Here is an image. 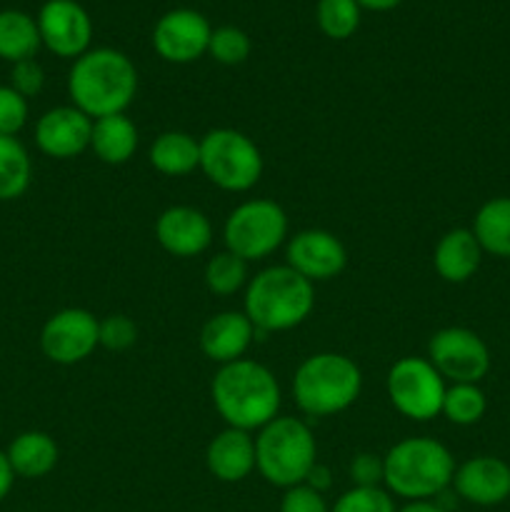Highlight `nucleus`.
<instances>
[{
	"mask_svg": "<svg viewBox=\"0 0 510 512\" xmlns=\"http://www.w3.org/2000/svg\"><path fill=\"white\" fill-rule=\"evenodd\" d=\"M398 512H448V510L440 508L438 503H430V500H425V503H408L405 508H400Z\"/></svg>",
	"mask_w": 510,
	"mask_h": 512,
	"instance_id": "40",
	"label": "nucleus"
},
{
	"mask_svg": "<svg viewBox=\"0 0 510 512\" xmlns=\"http://www.w3.org/2000/svg\"><path fill=\"white\" fill-rule=\"evenodd\" d=\"M33 180V163L18 138L0 135V203L18 200Z\"/></svg>",
	"mask_w": 510,
	"mask_h": 512,
	"instance_id": "26",
	"label": "nucleus"
},
{
	"mask_svg": "<svg viewBox=\"0 0 510 512\" xmlns=\"http://www.w3.org/2000/svg\"><path fill=\"white\" fill-rule=\"evenodd\" d=\"M305 485H308V488H313V490H318V493H325V490L333 485V475H330V470L325 468V465L315 463V468L310 470V475L305 478Z\"/></svg>",
	"mask_w": 510,
	"mask_h": 512,
	"instance_id": "37",
	"label": "nucleus"
},
{
	"mask_svg": "<svg viewBox=\"0 0 510 512\" xmlns=\"http://www.w3.org/2000/svg\"><path fill=\"white\" fill-rule=\"evenodd\" d=\"M138 343V325L123 313L108 315L100 320V348L110 353H123Z\"/></svg>",
	"mask_w": 510,
	"mask_h": 512,
	"instance_id": "32",
	"label": "nucleus"
},
{
	"mask_svg": "<svg viewBox=\"0 0 510 512\" xmlns=\"http://www.w3.org/2000/svg\"><path fill=\"white\" fill-rule=\"evenodd\" d=\"M43 48L38 20L23 10H0V58L8 63L35 58Z\"/></svg>",
	"mask_w": 510,
	"mask_h": 512,
	"instance_id": "25",
	"label": "nucleus"
},
{
	"mask_svg": "<svg viewBox=\"0 0 510 512\" xmlns=\"http://www.w3.org/2000/svg\"><path fill=\"white\" fill-rule=\"evenodd\" d=\"M250 50H253V43H250L248 33L235 25H220V28H213V35H210L208 43V55L220 65H240L250 58Z\"/></svg>",
	"mask_w": 510,
	"mask_h": 512,
	"instance_id": "30",
	"label": "nucleus"
},
{
	"mask_svg": "<svg viewBox=\"0 0 510 512\" xmlns=\"http://www.w3.org/2000/svg\"><path fill=\"white\" fill-rule=\"evenodd\" d=\"M473 235L483 253L510 260V195L490 198L473 218Z\"/></svg>",
	"mask_w": 510,
	"mask_h": 512,
	"instance_id": "24",
	"label": "nucleus"
},
{
	"mask_svg": "<svg viewBox=\"0 0 510 512\" xmlns=\"http://www.w3.org/2000/svg\"><path fill=\"white\" fill-rule=\"evenodd\" d=\"M330 512H398L393 495L385 488H350L335 500Z\"/></svg>",
	"mask_w": 510,
	"mask_h": 512,
	"instance_id": "31",
	"label": "nucleus"
},
{
	"mask_svg": "<svg viewBox=\"0 0 510 512\" xmlns=\"http://www.w3.org/2000/svg\"><path fill=\"white\" fill-rule=\"evenodd\" d=\"M348 475L350 480H353L355 488H383V478H385L383 455L358 453L353 460H350Z\"/></svg>",
	"mask_w": 510,
	"mask_h": 512,
	"instance_id": "34",
	"label": "nucleus"
},
{
	"mask_svg": "<svg viewBox=\"0 0 510 512\" xmlns=\"http://www.w3.org/2000/svg\"><path fill=\"white\" fill-rule=\"evenodd\" d=\"M213 25L193 8H175L160 15L153 28V48L165 63L188 65L208 53Z\"/></svg>",
	"mask_w": 510,
	"mask_h": 512,
	"instance_id": "12",
	"label": "nucleus"
},
{
	"mask_svg": "<svg viewBox=\"0 0 510 512\" xmlns=\"http://www.w3.org/2000/svg\"><path fill=\"white\" fill-rule=\"evenodd\" d=\"M383 485L390 495L408 503H425L453 485L455 458L435 438H405L383 455Z\"/></svg>",
	"mask_w": 510,
	"mask_h": 512,
	"instance_id": "3",
	"label": "nucleus"
},
{
	"mask_svg": "<svg viewBox=\"0 0 510 512\" xmlns=\"http://www.w3.org/2000/svg\"><path fill=\"white\" fill-rule=\"evenodd\" d=\"M43 85H45V73L35 58L20 60V63H15L13 70H10V88L18 90L25 100L35 98V95L43 90Z\"/></svg>",
	"mask_w": 510,
	"mask_h": 512,
	"instance_id": "35",
	"label": "nucleus"
},
{
	"mask_svg": "<svg viewBox=\"0 0 510 512\" xmlns=\"http://www.w3.org/2000/svg\"><path fill=\"white\" fill-rule=\"evenodd\" d=\"M148 160L160 175L183 178L200 168V140L183 130H165L150 145Z\"/></svg>",
	"mask_w": 510,
	"mask_h": 512,
	"instance_id": "23",
	"label": "nucleus"
},
{
	"mask_svg": "<svg viewBox=\"0 0 510 512\" xmlns=\"http://www.w3.org/2000/svg\"><path fill=\"white\" fill-rule=\"evenodd\" d=\"M5 455H8L10 468H13V473L18 478L38 480L53 473V468L58 465L60 450L58 443L48 433H43V430H28V433H20L10 443Z\"/></svg>",
	"mask_w": 510,
	"mask_h": 512,
	"instance_id": "22",
	"label": "nucleus"
},
{
	"mask_svg": "<svg viewBox=\"0 0 510 512\" xmlns=\"http://www.w3.org/2000/svg\"><path fill=\"white\" fill-rule=\"evenodd\" d=\"M315 308V285L290 265H270L250 278L245 308L258 333H285L310 318Z\"/></svg>",
	"mask_w": 510,
	"mask_h": 512,
	"instance_id": "4",
	"label": "nucleus"
},
{
	"mask_svg": "<svg viewBox=\"0 0 510 512\" xmlns=\"http://www.w3.org/2000/svg\"><path fill=\"white\" fill-rule=\"evenodd\" d=\"M90 133H93V118H88L75 105L48 110L35 123V143L40 153L55 160L78 158L90 150Z\"/></svg>",
	"mask_w": 510,
	"mask_h": 512,
	"instance_id": "15",
	"label": "nucleus"
},
{
	"mask_svg": "<svg viewBox=\"0 0 510 512\" xmlns=\"http://www.w3.org/2000/svg\"><path fill=\"white\" fill-rule=\"evenodd\" d=\"M363 390V373L343 353H315L298 365L293 398L310 418H328L348 410Z\"/></svg>",
	"mask_w": 510,
	"mask_h": 512,
	"instance_id": "5",
	"label": "nucleus"
},
{
	"mask_svg": "<svg viewBox=\"0 0 510 512\" xmlns=\"http://www.w3.org/2000/svg\"><path fill=\"white\" fill-rule=\"evenodd\" d=\"M155 240L173 258H195L213 243V225L193 205H170L155 220Z\"/></svg>",
	"mask_w": 510,
	"mask_h": 512,
	"instance_id": "16",
	"label": "nucleus"
},
{
	"mask_svg": "<svg viewBox=\"0 0 510 512\" xmlns=\"http://www.w3.org/2000/svg\"><path fill=\"white\" fill-rule=\"evenodd\" d=\"M285 265L303 275L310 283H325L338 278L348 265V250L343 240L330 230L308 228L288 238L285 245Z\"/></svg>",
	"mask_w": 510,
	"mask_h": 512,
	"instance_id": "14",
	"label": "nucleus"
},
{
	"mask_svg": "<svg viewBox=\"0 0 510 512\" xmlns=\"http://www.w3.org/2000/svg\"><path fill=\"white\" fill-rule=\"evenodd\" d=\"M40 40L58 58L78 60L93 43V20L78 0H48L38 13Z\"/></svg>",
	"mask_w": 510,
	"mask_h": 512,
	"instance_id": "13",
	"label": "nucleus"
},
{
	"mask_svg": "<svg viewBox=\"0 0 510 512\" xmlns=\"http://www.w3.org/2000/svg\"><path fill=\"white\" fill-rule=\"evenodd\" d=\"M453 490L478 508H495L510 498V465L495 455H475L455 468Z\"/></svg>",
	"mask_w": 510,
	"mask_h": 512,
	"instance_id": "17",
	"label": "nucleus"
},
{
	"mask_svg": "<svg viewBox=\"0 0 510 512\" xmlns=\"http://www.w3.org/2000/svg\"><path fill=\"white\" fill-rule=\"evenodd\" d=\"M28 123V100L10 85H0V135H15Z\"/></svg>",
	"mask_w": 510,
	"mask_h": 512,
	"instance_id": "33",
	"label": "nucleus"
},
{
	"mask_svg": "<svg viewBox=\"0 0 510 512\" xmlns=\"http://www.w3.org/2000/svg\"><path fill=\"white\" fill-rule=\"evenodd\" d=\"M428 360L443 380H450V385H478L490 370V350L485 340L475 330L460 325H450L430 335Z\"/></svg>",
	"mask_w": 510,
	"mask_h": 512,
	"instance_id": "10",
	"label": "nucleus"
},
{
	"mask_svg": "<svg viewBox=\"0 0 510 512\" xmlns=\"http://www.w3.org/2000/svg\"><path fill=\"white\" fill-rule=\"evenodd\" d=\"M255 333L258 330L243 310H223V313L210 315L205 320L198 343L205 358L218 365H228L245 358L248 348L253 345Z\"/></svg>",
	"mask_w": 510,
	"mask_h": 512,
	"instance_id": "18",
	"label": "nucleus"
},
{
	"mask_svg": "<svg viewBox=\"0 0 510 512\" xmlns=\"http://www.w3.org/2000/svg\"><path fill=\"white\" fill-rule=\"evenodd\" d=\"M280 512H330V508L325 503L323 493L303 483L285 490L283 500H280Z\"/></svg>",
	"mask_w": 510,
	"mask_h": 512,
	"instance_id": "36",
	"label": "nucleus"
},
{
	"mask_svg": "<svg viewBox=\"0 0 510 512\" xmlns=\"http://www.w3.org/2000/svg\"><path fill=\"white\" fill-rule=\"evenodd\" d=\"M360 5L355 0H318L315 20L330 40H348L360 28Z\"/></svg>",
	"mask_w": 510,
	"mask_h": 512,
	"instance_id": "29",
	"label": "nucleus"
},
{
	"mask_svg": "<svg viewBox=\"0 0 510 512\" xmlns=\"http://www.w3.org/2000/svg\"><path fill=\"white\" fill-rule=\"evenodd\" d=\"M360 10H373V13H388V10L398 8L403 0H355Z\"/></svg>",
	"mask_w": 510,
	"mask_h": 512,
	"instance_id": "39",
	"label": "nucleus"
},
{
	"mask_svg": "<svg viewBox=\"0 0 510 512\" xmlns=\"http://www.w3.org/2000/svg\"><path fill=\"white\" fill-rule=\"evenodd\" d=\"M100 348V320L90 310L65 308L40 330V350L55 365H78Z\"/></svg>",
	"mask_w": 510,
	"mask_h": 512,
	"instance_id": "11",
	"label": "nucleus"
},
{
	"mask_svg": "<svg viewBox=\"0 0 510 512\" xmlns=\"http://www.w3.org/2000/svg\"><path fill=\"white\" fill-rule=\"evenodd\" d=\"M13 483H15V473H13V468H10V463H8V455L0 450V503H3V500L10 495V490H13Z\"/></svg>",
	"mask_w": 510,
	"mask_h": 512,
	"instance_id": "38",
	"label": "nucleus"
},
{
	"mask_svg": "<svg viewBox=\"0 0 510 512\" xmlns=\"http://www.w3.org/2000/svg\"><path fill=\"white\" fill-rule=\"evenodd\" d=\"M90 150L105 165H125L138 150V128L125 113L93 120Z\"/></svg>",
	"mask_w": 510,
	"mask_h": 512,
	"instance_id": "21",
	"label": "nucleus"
},
{
	"mask_svg": "<svg viewBox=\"0 0 510 512\" xmlns=\"http://www.w3.org/2000/svg\"><path fill=\"white\" fill-rule=\"evenodd\" d=\"M205 468L220 483H240L255 470V438L238 428L220 430L205 448Z\"/></svg>",
	"mask_w": 510,
	"mask_h": 512,
	"instance_id": "19",
	"label": "nucleus"
},
{
	"mask_svg": "<svg viewBox=\"0 0 510 512\" xmlns=\"http://www.w3.org/2000/svg\"><path fill=\"white\" fill-rule=\"evenodd\" d=\"M483 248L470 228H453L443 233L433 250V268L445 283H468L483 263Z\"/></svg>",
	"mask_w": 510,
	"mask_h": 512,
	"instance_id": "20",
	"label": "nucleus"
},
{
	"mask_svg": "<svg viewBox=\"0 0 510 512\" xmlns=\"http://www.w3.org/2000/svg\"><path fill=\"white\" fill-rule=\"evenodd\" d=\"M203 280L205 288L213 295L228 298V295L240 293V290L248 288L250 283L248 260L238 258V255L230 253V250H220V253H215L213 258L205 263Z\"/></svg>",
	"mask_w": 510,
	"mask_h": 512,
	"instance_id": "27",
	"label": "nucleus"
},
{
	"mask_svg": "<svg viewBox=\"0 0 510 512\" xmlns=\"http://www.w3.org/2000/svg\"><path fill=\"white\" fill-rule=\"evenodd\" d=\"M215 188L245 193L263 175V153L248 135L235 128H215L200 138V168Z\"/></svg>",
	"mask_w": 510,
	"mask_h": 512,
	"instance_id": "7",
	"label": "nucleus"
},
{
	"mask_svg": "<svg viewBox=\"0 0 510 512\" xmlns=\"http://www.w3.org/2000/svg\"><path fill=\"white\" fill-rule=\"evenodd\" d=\"M488 410V400L480 385L473 383H453L445 388L443 410L440 415L448 418V423L460 425V428H470V425L480 423Z\"/></svg>",
	"mask_w": 510,
	"mask_h": 512,
	"instance_id": "28",
	"label": "nucleus"
},
{
	"mask_svg": "<svg viewBox=\"0 0 510 512\" xmlns=\"http://www.w3.org/2000/svg\"><path fill=\"white\" fill-rule=\"evenodd\" d=\"M445 388L448 385L443 375L430 365L428 358H400L385 378L390 405L415 423H428L440 415Z\"/></svg>",
	"mask_w": 510,
	"mask_h": 512,
	"instance_id": "9",
	"label": "nucleus"
},
{
	"mask_svg": "<svg viewBox=\"0 0 510 512\" xmlns=\"http://www.w3.org/2000/svg\"><path fill=\"white\" fill-rule=\"evenodd\" d=\"M138 93V68L115 48H90L73 60L68 95L88 118H108L130 108Z\"/></svg>",
	"mask_w": 510,
	"mask_h": 512,
	"instance_id": "2",
	"label": "nucleus"
},
{
	"mask_svg": "<svg viewBox=\"0 0 510 512\" xmlns=\"http://www.w3.org/2000/svg\"><path fill=\"white\" fill-rule=\"evenodd\" d=\"M210 398L225 428L245 433L265 428L270 420L278 418L283 403L278 378L265 365L248 358L220 365L210 383Z\"/></svg>",
	"mask_w": 510,
	"mask_h": 512,
	"instance_id": "1",
	"label": "nucleus"
},
{
	"mask_svg": "<svg viewBox=\"0 0 510 512\" xmlns=\"http://www.w3.org/2000/svg\"><path fill=\"white\" fill-rule=\"evenodd\" d=\"M223 240L225 250L248 263L265 260L288 240V215L275 200H245L225 218Z\"/></svg>",
	"mask_w": 510,
	"mask_h": 512,
	"instance_id": "8",
	"label": "nucleus"
},
{
	"mask_svg": "<svg viewBox=\"0 0 510 512\" xmlns=\"http://www.w3.org/2000/svg\"><path fill=\"white\" fill-rule=\"evenodd\" d=\"M318 445L300 418L278 415L255 438V470L275 488L303 485L318 463Z\"/></svg>",
	"mask_w": 510,
	"mask_h": 512,
	"instance_id": "6",
	"label": "nucleus"
}]
</instances>
